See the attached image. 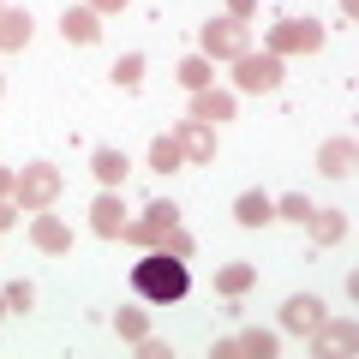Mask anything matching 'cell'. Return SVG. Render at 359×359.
<instances>
[{
  "label": "cell",
  "mask_w": 359,
  "mask_h": 359,
  "mask_svg": "<svg viewBox=\"0 0 359 359\" xmlns=\"http://www.w3.org/2000/svg\"><path fill=\"white\" fill-rule=\"evenodd\" d=\"M198 48H204V60H240L252 42H245V18H210L204 30H198Z\"/></svg>",
  "instance_id": "obj_4"
},
{
  "label": "cell",
  "mask_w": 359,
  "mask_h": 359,
  "mask_svg": "<svg viewBox=\"0 0 359 359\" xmlns=\"http://www.w3.org/2000/svg\"><path fill=\"white\" fill-rule=\"evenodd\" d=\"M269 54H318L323 48V25L318 18H282V25H269V42H264Z\"/></svg>",
  "instance_id": "obj_3"
},
{
  "label": "cell",
  "mask_w": 359,
  "mask_h": 359,
  "mask_svg": "<svg viewBox=\"0 0 359 359\" xmlns=\"http://www.w3.org/2000/svg\"><path fill=\"white\" fill-rule=\"evenodd\" d=\"M30 245H36V252H48V257H60L66 245H72V233H66V222L36 216V222H30Z\"/></svg>",
  "instance_id": "obj_16"
},
{
  "label": "cell",
  "mask_w": 359,
  "mask_h": 359,
  "mask_svg": "<svg viewBox=\"0 0 359 359\" xmlns=\"http://www.w3.org/2000/svg\"><path fill=\"white\" fill-rule=\"evenodd\" d=\"M162 252H174V257H186V264H192L198 240H192V233H186V228H168V233H162Z\"/></svg>",
  "instance_id": "obj_26"
},
{
  "label": "cell",
  "mask_w": 359,
  "mask_h": 359,
  "mask_svg": "<svg viewBox=\"0 0 359 359\" xmlns=\"http://www.w3.org/2000/svg\"><path fill=\"white\" fill-rule=\"evenodd\" d=\"M30 30H36V18L25 6H6L0 13V48H30Z\"/></svg>",
  "instance_id": "obj_17"
},
{
  "label": "cell",
  "mask_w": 359,
  "mask_h": 359,
  "mask_svg": "<svg viewBox=\"0 0 359 359\" xmlns=\"http://www.w3.org/2000/svg\"><path fill=\"white\" fill-rule=\"evenodd\" d=\"M0 299H6V311H30V306H36V287H30V282H13Z\"/></svg>",
  "instance_id": "obj_27"
},
{
  "label": "cell",
  "mask_w": 359,
  "mask_h": 359,
  "mask_svg": "<svg viewBox=\"0 0 359 359\" xmlns=\"http://www.w3.org/2000/svg\"><path fill=\"white\" fill-rule=\"evenodd\" d=\"M13 186H18V174H6V168H0V198L13 192Z\"/></svg>",
  "instance_id": "obj_32"
},
{
  "label": "cell",
  "mask_w": 359,
  "mask_h": 359,
  "mask_svg": "<svg viewBox=\"0 0 359 359\" xmlns=\"http://www.w3.org/2000/svg\"><path fill=\"white\" fill-rule=\"evenodd\" d=\"M90 228L102 233V240H120V228H126V204H120V192H102L96 204H90Z\"/></svg>",
  "instance_id": "obj_12"
},
{
  "label": "cell",
  "mask_w": 359,
  "mask_h": 359,
  "mask_svg": "<svg viewBox=\"0 0 359 359\" xmlns=\"http://www.w3.org/2000/svg\"><path fill=\"white\" fill-rule=\"evenodd\" d=\"M252 287H257V269H252V264H222V269H216V294H222V299H245Z\"/></svg>",
  "instance_id": "obj_15"
},
{
  "label": "cell",
  "mask_w": 359,
  "mask_h": 359,
  "mask_svg": "<svg viewBox=\"0 0 359 359\" xmlns=\"http://www.w3.org/2000/svg\"><path fill=\"white\" fill-rule=\"evenodd\" d=\"M323 318H330V311H323L318 294H294V299H282V330H287V335H311Z\"/></svg>",
  "instance_id": "obj_7"
},
{
  "label": "cell",
  "mask_w": 359,
  "mask_h": 359,
  "mask_svg": "<svg viewBox=\"0 0 359 359\" xmlns=\"http://www.w3.org/2000/svg\"><path fill=\"white\" fill-rule=\"evenodd\" d=\"M144 222H150L156 233H168V228H180V204H174V198H156V204H144Z\"/></svg>",
  "instance_id": "obj_24"
},
{
  "label": "cell",
  "mask_w": 359,
  "mask_h": 359,
  "mask_svg": "<svg viewBox=\"0 0 359 359\" xmlns=\"http://www.w3.org/2000/svg\"><path fill=\"white\" fill-rule=\"evenodd\" d=\"M233 84H240L245 96H269V90H282V54L245 48L240 60H233Z\"/></svg>",
  "instance_id": "obj_2"
},
{
  "label": "cell",
  "mask_w": 359,
  "mask_h": 359,
  "mask_svg": "<svg viewBox=\"0 0 359 359\" xmlns=\"http://www.w3.org/2000/svg\"><path fill=\"white\" fill-rule=\"evenodd\" d=\"M84 6H90V13H102V18H108V13H126L132 0H84Z\"/></svg>",
  "instance_id": "obj_29"
},
{
  "label": "cell",
  "mask_w": 359,
  "mask_h": 359,
  "mask_svg": "<svg viewBox=\"0 0 359 359\" xmlns=\"http://www.w3.org/2000/svg\"><path fill=\"white\" fill-rule=\"evenodd\" d=\"M0 96H6V84H0Z\"/></svg>",
  "instance_id": "obj_34"
},
{
  "label": "cell",
  "mask_w": 359,
  "mask_h": 359,
  "mask_svg": "<svg viewBox=\"0 0 359 359\" xmlns=\"http://www.w3.org/2000/svg\"><path fill=\"white\" fill-rule=\"evenodd\" d=\"M174 144H180V156H186V162H198V168L216 162V132H210L204 120H192V114L174 126Z\"/></svg>",
  "instance_id": "obj_6"
},
{
  "label": "cell",
  "mask_w": 359,
  "mask_h": 359,
  "mask_svg": "<svg viewBox=\"0 0 359 359\" xmlns=\"http://www.w3.org/2000/svg\"><path fill=\"white\" fill-rule=\"evenodd\" d=\"M0 318H6V299H0Z\"/></svg>",
  "instance_id": "obj_33"
},
{
  "label": "cell",
  "mask_w": 359,
  "mask_h": 359,
  "mask_svg": "<svg viewBox=\"0 0 359 359\" xmlns=\"http://www.w3.org/2000/svg\"><path fill=\"white\" fill-rule=\"evenodd\" d=\"M233 222H240V228H264V222H276V198L240 192V198H233Z\"/></svg>",
  "instance_id": "obj_14"
},
{
  "label": "cell",
  "mask_w": 359,
  "mask_h": 359,
  "mask_svg": "<svg viewBox=\"0 0 359 359\" xmlns=\"http://www.w3.org/2000/svg\"><path fill=\"white\" fill-rule=\"evenodd\" d=\"M120 240H126V245H144V252H150V245H162V233H156V228H150L144 216H126V228H120Z\"/></svg>",
  "instance_id": "obj_25"
},
{
  "label": "cell",
  "mask_w": 359,
  "mask_h": 359,
  "mask_svg": "<svg viewBox=\"0 0 359 359\" xmlns=\"http://www.w3.org/2000/svg\"><path fill=\"white\" fill-rule=\"evenodd\" d=\"M276 216H282V222H306V216H311V204H306L299 192H287L282 204H276Z\"/></svg>",
  "instance_id": "obj_28"
},
{
  "label": "cell",
  "mask_w": 359,
  "mask_h": 359,
  "mask_svg": "<svg viewBox=\"0 0 359 359\" xmlns=\"http://www.w3.org/2000/svg\"><path fill=\"white\" fill-rule=\"evenodd\" d=\"M132 287H138L144 306H180L186 287H192V269H186V257L150 245V252L138 257V269H132Z\"/></svg>",
  "instance_id": "obj_1"
},
{
  "label": "cell",
  "mask_w": 359,
  "mask_h": 359,
  "mask_svg": "<svg viewBox=\"0 0 359 359\" xmlns=\"http://www.w3.org/2000/svg\"><path fill=\"white\" fill-rule=\"evenodd\" d=\"M90 174H96V180L108 186V192H114V186H126V174H132V156H126V150H108V144H102V150L90 156Z\"/></svg>",
  "instance_id": "obj_13"
},
{
  "label": "cell",
  "mask_w": 359,
  "mask_h": 359,
  "mask_svg": "<svg viewBox=\"0 0 359 359\" xmlns=\"http://www.w3.org/2000/svg\"><path fill=\"white\" fill-rule=\"evenodd\" d=\"M144 162H150V174H174V168L186 162V156H180V144H174V132H168V138H156Z\"/></svg>",
  "instance_id": "obj_22"
},
{
  "label": "cell",
  "mask_w": 359,
  "mask_h": 359,
  "mask_svg": "<svg viewBox=\"0 0 359 359\" xmlns=\"http://www.w3.org/2000/svg\"><path fill=\"white\" fill-rule=\"evenodd\" d=\"M174 72H180V84H186V90H210V78H216V60H204V54H186Z\"/></svg>",
  "instance_id": "obj_21"
},
{
  "label": "cell",
  "mask_w": 359,
  "mask_h": 359,
  "mask_svg": "<svg viewBox=\"0 0 359 359\" xmlns=\"http://www.w3.org/2000/svg\"><path fill=\"white\" fill-rule=\"evenodd\" d=\"M144 72H150V66H144V54H120V60H114V84H120V90H138Z\"/></svg>",
  "instance_id": "obj_23"
},
{
  "label": "cell",
  "mask_w": 359,
  "mask_h": 359,
  "mask_svg": "<svg viewBox=\"0 0 359 359\" xmlns=\"http://www.w3.org/2000/svg\"><path fill=\"white\" fill-rule=\"evenodd\" d=\"M0 13H6V6H0Z\"/></svg>",
  "instance_id": "obj_35"
},
{
  "label": "cell",
  "mask_w": 359,
  "mask_h": 359,
  "mask_svg": "<svg viewBox=\"0 0 359 359\" xmlns=\"http://www.w3.org/2000/svg\"><path fill=\"white\" fill-rule=\"evenodd\" d=\"M60 36L78 42V48H90V42L102 36V13H90V6H66V13H60Z\"/></svg>",
  "instance_id": "obj_11"
},
{
  "label": "cell",
  "mask_w": 359,
  "mask_h": 359,
  "mask_svg": "<svg viewBox=\"0 0 359 359\" xmlns=\"http://www.w3.org/2000/svg\"><path fill=\"white\" fill-rule=\"evenodd\" d=\"M306 228H311V240H318V245H341L347 240V216H341V210H311Z\"/></svg>",
  "instance_id": "obj_19"
},
{
  "label": "cell",
  "mask_w": 359,
  "mask_h": 359,
  "mask_svg": "<svg viewBox=\"0 0 359 359\" xmlns=\"http://www.w3.org/2000/svg\"><path fill=\"white\" fill-rule=\"evenodd\" d=\"M252 6L257 0H228V18H252Z\"/></svg>",
  "instance_id": "obj_31"
},
{
  "label": "cell",
  "mask_w": 359,
  "mask_h": 359,
  "mask_svg": "<svg viewBox=\"0 0 359 359\" xmlns=\"http://www.w3.org/2000/svg\"><path fill=\"white\" fill-rule=\"evenodd\" d=\"M240 114V96L233 90H192V120H204V126H222V120H233Z\"/></svg>",
  "instance_id": "obj_8"
},
{
  "label": "cell",
  "mask_w": 359,
  "mask_h": 359,
  "mask_svg": "<svg viewBox=\"0 0 359 359\" xmlns=\"http://www.w3.org/2000/svg\"><path fill=\"white\" fill-rule=\"evenodd\" d=\"M114 330H120V341H126V347H138L144 335H150V311H144V299H132V306L114 311Z\"/></svg>",
  "instance_id": "obj_18"
},
{
  "label": "cell",
  "mask_w": 359,
  "mask_h": 359,
  "mask_svg": "<svg viewBox=\"0 0 359 359\" xmlns=\"http://www.w3.org/2000/svg\"><path fill=\"white\" fill-rule=\"evenodd\" d=\"M318 168H323L330 180H347V174H353V138H330V144L318 150Z\"/></svg>",
  "instance_id": "obj_20"
},
{
  "label": "cell",
  "mask_w": 359,
  "mask_h": 359,
  "mask_svg": "<svg viewBox=\"0 0 359 359\" xmlns=\"http://www.w3.org/2000/svg\"><path fill=\"white\" fill-rule=\"evenodd\" d=\"M13 198H18L25 210H48L54 198H60V168H48V162H30L25 174H18Z\"/></svg>",
  "instance_id": "obj_5"
},
{
  "label": "cell",
  "mask_w": 359,
  "mask_h": 359,
  "mask_svg": "<svg viewBox=\"0 0 359 359\" xmlns=\"http://www.w3.org/2000/svg\"><path fill=\"white\" fill-rule=\"evenodd\" d=\"M13 222H18V204H6V198H0V233L13 228Z\"/></svg>",
  "instance_id": "obj_30"
},
{
  "label": "cell",
  "mask_w": 359,
  "mask_h": 359,
  "mask_svg": "<svg viewBox=\"0 0 359 359\" xmlns=\"http://www.w3.org/2000/svg\"><path fill=\"white\" fill-rule=\"evenodd\" d=\"M276 347H282V341H276V335H269V330H240V335H228V341H216V359H269V353H276Z\"/></svg>",
  "instance_id": "obj_9"
},
{
  "label": "cell",
  "mask_w": 359,
  "mask_h": 359,
  "mask_svg": "<svg viewBox=\"0 0 359 359\" xmlns=\"http://www.w3.org/2000/svg\"><path fill=\"white\" fill-rule=\"evenodd\" d=\"M353 347H359L353 318H341V323H330V318H323L318 330H311V353H353Z\"/></svg>",
  "instance_id": "obj_10"
}]
</instances>
